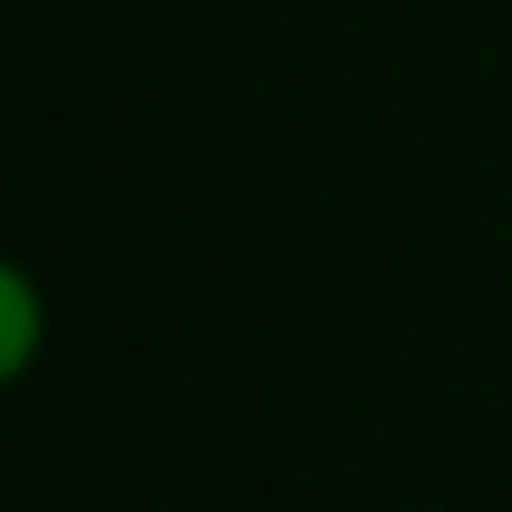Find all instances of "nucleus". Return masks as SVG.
I'll use <instances>...</instances> for the list:
<instances>
[{"mask_svg":"<svg viewBox=\"0 0 512 512\" xmlns=\"http://www.w3.org/2000/svg\"><path fill=\"white\" fill-rule=\"evenodd\" d=\"M38 347H46V294H38L31 264H8L0 272V377L23 384L38 369Z\"/></svg>","mask_w":512,"mask_h":512,"instance_id":"obj_1","label":"nucleus"}]
</instances>
